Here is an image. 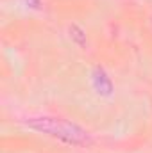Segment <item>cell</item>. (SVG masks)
<instances>
[{
    "instance_id": "cell-3",
    "label": "cell",
    "mask_w": 152,
    "mask_h": 153,
    "mask_svg": "<svg viewBox=\"0 0 152 153\" xmlns=\"http://www.w3.org/2000/svg\"><path fill=\"white\" fill-rule=\"evenodd\" d=\"M70 38L74 39L79 46H84V45H86V34H84L77 25H72V27H70Z\"/></svg>"
},
{
    "instance_id": "cell-1",
    "label": "cell",
    "mask_w": 152,
    "mask_h": 153,
    "mask_svg": "<svg viewBox=\"0 0 152 153\" xmlns=\"http://www.w3.org/2000/svg\"><path fill=\"white\" fill-rule=\"evenodd\" d=\"M27 126L39 134L54 137L65 144H70V146H86L91 143L90 134L82 126H79L77 123H72V121L61 119V117H48V116L31 117L27 119Z\"/></svg>"
},
{
    "instance_id": "cell-4",
    "label": "cell",
    "mask_w": 152,
    "mask_h": 153,
    "mask_svg": "<svg viewBox=\"0 0 152 153\" xmlns=\"http://www.w3.org/2000/svg\"><path fill=\"white\" fill-rule=\"evenodd\" d=\"M25 2H27L31 7H38L39 5V0H25Z\"/></svg>"
},
{
    "instance_id": "cell-2",
    "label": "cell",
    "mask_w": 152,
    "mask_h": 153,
    "mask_svg": "<svg viewBox=\"0 0 152 153\" xmlns=\"http://www.w3.org/2000/svg\"><path fill=\"white\" fill-rule=\"evenodd\" d=\"M91 82H93V87H95V91H97L99 94L109 96V94L113 93V82H111V78L108 76V73L104 71V68L97 66V68L93 70V73H91Z\"/></svg>"
}]
</instances>
